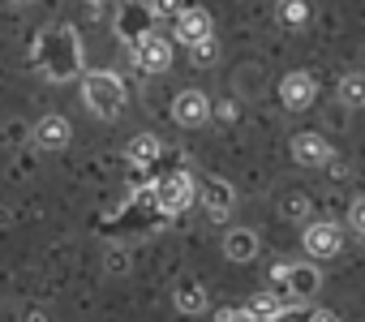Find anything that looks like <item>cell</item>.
<instances>
[{"label":"cell","mask_w":365,"mask_h":322,"mask_svg":"<svg viewBox=\"0 0 365 322\" xmlns=\"http://www.w3.org/2000/svg\"><path fill=\"white\" fill-rule=\"evenodd\" d=\"M172 120L185 125V129L207 125V120H211V99H207L202 90H180V95L172 99Z\"/></svg>","instance_id":"cell-6"},{"label":"cell","mask_w":365,"mask_h":322,"mask_svg":"<svg viewBox=\"0 0 365 322\" xmlns=\"http://www.w3.org/2000/svg\"><path fill=\"white\" fill-rule=\"evenodd\" d=\"M245 309H250V313H254L258 322H275V318H279V313H284L288 305H284V296H279V292H254Z\"/></svg>","instance_id":"cell-16"},{"label":"cell","mask_w":365,"mask_h":322,"mask_svg":"<svg viewBox=\"0 0 365 322\" xmlns=\"http://www.w3.org/2000/svg\"><path fill=\"white\" fill-rule=\"evenodd\" d=\"M69 142H73V125L65 116H43L35 125V146L39 150H65Z\"/></svg>","instance_id":"cell-11"},{"label":"cell","mask_w":365,"mask_h":322,"mask_svg":"<svg viewBox=\"0 0 365 322\" xmlns=\"http://www.w3.org/2000/svg\"><path fill=\"white\" fill-rule=\"evenodd\" d=\"M35 65H39L48 78H56V82H69V78L78 73V65H82L73 31H69V26H56V31H48V35L39 39V48H35Z\"/></svg>","instance_id":"cell-1"},{"label":"cell","mask_w":365,"mask_h":322,"mask_svg":"<svg viewBox=\"0 0 365 322\" xmlns=\"http://www.w3.org/2000/svg\"><path fill=\"white\" fill-rule=\"evenodd\" d=\"M172 31H176V39L185 43V48H194V43H202V39H211V14L207 9H185L176 22H172Z\"/></svg>","instance_id":"cell-9"},{"label":"cell","mask_w":365,"mask_h":322,"mask_svg":"<svg viewBox=\"0 0 365 322\" xmlns=\"http://www.w3.org/2000/svg\"><path fill=\"white\" fill-rule=\"evenodd\" d=\"M309 322H339V313H335V309H314Z\"/></svg>","instance_id":"cell-26"},{"label":"cell","mask_w":365,"mask_h":322,"mask_svg":"<svg viewBox=\"0 0 365 322\" xmlns=\"http://www.w3.org/2000/svg\"><path fill=\"white\" fill-rule=\"evenodd\" d=\"M335 95H339L344 108H365V73H344Z\"/></svg>","instance_id":"cell-17"},{"label":"cell","mask_w":365,"mask_h":322,"mask_svg":"<svg viewBox=\"0 0 365 322\" xmlns=\"http://www.w3.org/2000/svg\"><path fill=\"white\" fill-rule=\"evenodd\" d=\"M202 207H207L211 219H228L232 207H237V189H232L228 181L211 177V181H202Z\"/></svg>","instance_id":"cell-10"},{"label":"cell","mask_w":365,"mask_h":322,"mask_svg":"<svg viewBox=\"0 0 365 322\" xmlns=\"http://www.w3.org/2000/svg\"><path fill=\"white\" fill-rule=\"evenodd\" d=\"M224 254H228V262H254L258 258V232L254 228H232L224 237Z\"/></svg>","instance_id":"cell-13"},{"label":"cell","mask_w":365,"mask_h":322,"mask_svg":"<svg viewBox=\"0 0 365 322\" xmlns=\"http://www.w3.org/2000/svg\"><path fill=\"white\" fill-rule=\"evenodd\" d=\"M108 271H129V254L112 249V254H108Z\"/></svg>","instance_id":"cell-24"},{"label":"cell","mask_w":365,"mask_h":322,"mask_svg":"<svg viewBox=\"0 0 365 322\" xmlns=\"http://www.w3.org/2000/svg\"><path fill=\"white\" fill-rule=\"evenodd\" d=\"M86 5H103V0H86Z\"/></svg>","instance_id":"cell-28"},{"label":"cell","mask_w":365,"mask_h":322,"mask_svg":"<svg viewBox=\"0 0 365 322\" xmlns=\"http://www.w3.org/2000/svg\"><path fill=\"white\" fill-rule=\"evenodd\" d=\"M82 99H86V108H91L99 120H116L120 108H125V82H120L116 73L95 69V73L82 78Z\"/></svg>","instance_id":"cell-2"},{"label":"cell","mask_w":365,"mask_h":322,"mask_svg":"<svg viewBox=\"0 0 365 322\" xmlns=\"http://www.w3.org/2000/svg\"><path fill=\"white\" fill-rule=\"evenodd\" d=\"M305 207H309V202H305L301 194H292V198L284 202V215H288V219H301V215H305Z\"/></svg>","instance_id":"cell-22"},{"label":"cell","mask_w":365,"mask_h":322,"mask_svg":"<svg viewBox=\"0 0 365 322\" xmlns=\"http://www.w3.org/2000/svg\"><path fill=\"white\" fill-rule=\"evenodd\" d=\"M279 99H284L288 112H305V108H314V99H318V82H314V73H305V69L288 73V78L279 82Z\"/></svg>","instance_id":"cell-4"},{"label":"cell","mask_w":365,"mask_h":322,"mask_svg":"<svg viewBox=\"0 0 365 322\" xmlns=\"http://www.w3.org/2000/svg\"><path fill=\"white\" fill-rule=\"evenodd\" d=\"M305 18H309V5H305V0H279V22L301 26Z\"/></svg>","instance_id":"cell-18"},{"label":"cell","mask_w":365,"mask_h":322,"mask_svg":"<svg viewBox=\"0 0 365 322\" xmlns=\"http://www.w3.org/2000/svg\"><path fill=\"white\" fill-rule=\"evenodd\" d=\"M159 150H163V146H159L155 133H138V137L129 142L125 155H129V164H133V168H146V164H155V159H159Z\"/></svg>","instance_id":"cell-15"},{"label":"cell","mask_w":365,"mask_h":322,"mask_svg":"<svg viewBox=\"0 0 365 322\" xmlns=\"http://www.w3.org/2000/svg\"><path fill=\"white\" fill-rule=\"evenodd\" d=\"M190 56H194V65H215V56H220L215 35H211V39H202V43H194V48H190Z\"/></svg>","instance_id":"cell-19"},{"label":"cell","mask_w":365,"mask_h":322,"mask_svg":"<svg viewBox=\"0 0 365 322\" xmlns=\"http://www.w3.org/2000/svg\"><path fill=\"white\" fill-rule=\"evenodd\" d=\"M172 301H176V309H180V313H207V288H202V284H194V279L176 284Z\"/></svg>","instance_id":"cell-14"},{"label":"cell","mask_w":365,"mask_h":322,"mask_svg":"<svg viewBox=\"0 0 365 322\" xmlns=\"http://www.w3.org/2000/svg\"><path fill=\"white\" fill-rule=\"evenodd\" d=\"M133 61H138V69L142 73H163L168 65H172V43L163 39V35H146V39H138L133 43Z\"/></svg>","instance_id":"cell-7"},{"label":"cell","mask_w":365,"mask_h":322,"mask_svg":"<svg viewBox=\"0 0 365 322\" xmlns=\"http://www.w3.org/2000/svg\"><path fill=\"white\" fill-rule=\"evenodd\" d=\"M26 322H48V313H43V309H31V318H26Z\"/></svg>","instance_id":"cell-27"},{"label":"cell","mask_w":365,"mask_h":322,"mask_svg":"<svg viewBox=\"0 0 365 322\" xmlns=\"http://www.w3.org/2000/svg\"><path fill=\"white\" fill-rule=\"evenodd\" d=\"M292 159L301 168H327V164H335V150L322 133H297L292 137Z\"/></svg>","instance_id":"cell-5"},{"label":"cell","mask_w":365,"mask_h":322,"mask_svg":"<svg viewBox=\"0 0 365 322\" xmlns=\"http://www.w3.org/2000/svg\"><path fill=\"white\" fill-rule=\"evenodd\" d=\"M275 322H309V309H284Z\"/></svg>","instance_id":"cell-25"},{"label":"cell","mask_w":365,"mask_h":322,"mask_svg":"<svg viewBox=\"0 0 365 322\" xmlns=\"http://www.w3.org/2000/svg\"><path fill=\"white\" fill-rule=\"evenodd\" d=\"M348 224H352V228L365 237V198H356V202L348 207Z\"/></svg>","instance_id":"cell-21"},{"label":"cell","mask_w":365,"mask_h":322,"mask_svg":"<svg viewBox=\"0 0 365 322\" xmlns=\"http://www.w3.org/2000/svg\"><path fill=\"white\" fill-rule=\"evenodd\" d=\"M190 202H194V177H190V172H168V177H159V185H155V207H159L163 215L185 211Z\"/></svg>","instance_id":"cell-3"},{"label":"cell","mask_w":365,"mask_h":322,"mask_svg":"<svg viewBox=\"0 0 365 322\" xmlns=\"http://www.w3.org/2000/svg\"><path fill=\"white\" fill-rule=\"evenodd\" d=\"M318 288H322V275H318V266H309V262H301V266H288L284 296H292V301H309Z\"/></svg>","instance_id":"cell-12"},{"label":"cell","mask_w":365,"mask_h":322,"mask_svg":"<svg viewBox=\"0 0 365 322\" xmlns=\"http://www.w3.org/2000/svg\"><path fill=\"white\" fill-rule=\"evenodd\" d=\"M301 245H305L309 258H335L344 249V232L335 224H309L305 237H301Z\"/></svg>","instance_id":"cell-8"},{"label":"cell","mask_w":365,"mask_h":322,"mask_svg":"<svg viewBox=\"0 0 365 322\" xmlns=\"http://www.w3.org/2000/svg\"><path fill=\"white\" fill-rule=\"evenodd\" d=\"M220 322H258V318H254L250 309H224V313H220Z\"/></svg>","instance_id":"cell-23"},{"label":"cell","mask_w":365,"mask_h":322,"mask_svg":"<svg viewBox=\"0 0 365 322\" xmlns=\"http://www.w3.org/2000/svg\"><path fill=\"white\" fill-rule=\"evenodd\" d=\"M185 9H190L185 0H150V14H155V18H172V22H176Z\"/></svg>","instance_id":"cell-20"}]
</instances>
